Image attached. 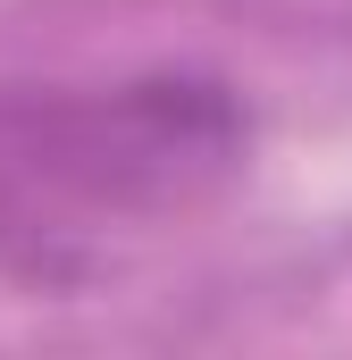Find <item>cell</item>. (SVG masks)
Here are the masks:
<instances>
[{
    "label": "cell",
    "instance_id": "6da1fadb",
    "mask_svg": "<svg viewBox=\"0 0 352 360\" xmlns=\"http://www.w3.org/2000/svg\"><path fill=\"white\" fill-rule=\"evenodd\" d=\"M244 143V101L193 76L0 101V243L34 276H76L118 226L193 210L227 184Z\"/></svg>",
    "mask_w": 352,
    "mask_h": 360
}]
</instances>
